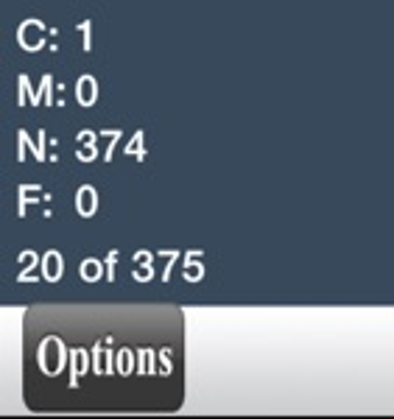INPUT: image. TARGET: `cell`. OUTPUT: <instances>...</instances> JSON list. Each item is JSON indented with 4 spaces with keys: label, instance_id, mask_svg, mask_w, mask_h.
I'll return each instance as SVG.
<instances>
[{
    "label": "cell",
    "instance_id": "cell-1",
    "mask_svg": "<svg viewBox=\"0 0 394 419\" xmlns=\"http://www.w3.org/2000/svg\"><path fill=\"white\" fill-rule=\"evenodd\" d=\"M182 330L179 308H36L25 316V403L36 411H177Z\"/></svg>",
    "mask_w": 394,
    "mask_h": 419
}]
</instances>
